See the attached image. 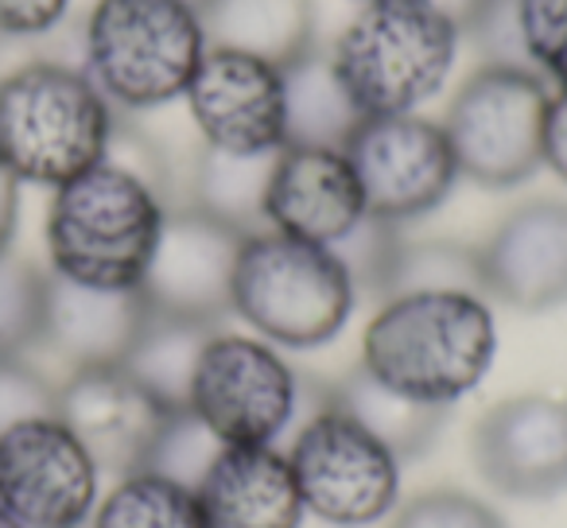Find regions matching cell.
Here are the masks:
<instances>
[{"label":"cell","instance_id":"obj_1","mask_svg":"<svg viewBox=\"0 0 567 528\" xmlns=\"http://www.w3.org/2000/svg\"><path fill=\"white\" fill-rule=\"evenodd\" d=\"M167 210L156 167L110 144L105 159L51 190L48 272L110 292L141 288Z\"/></svg>","mask_w":567,"mask_h":528},{"label":"cell","instance_id":"obj_2","mask_svg":"<svg viewBox=\"0 0 567 528\" xmlns=\"http://www.w3.org/2000/svg\"><path fill=\"white\" fill-rule=\"evenodd\" d=\"M497 358L489 300L466 292L389 296L362 334V370L420 404L451 408Z\"/></svg>","mask_w":567,"mask_h":528},{"label":"cell","instance_id":"obj_3","mask_svg":"<svg viewBox=\"0 0 567 528\" xmlns=\"http://www.w3.org/2000/svg\"><path fill=\"white\" fill-rule=\"evenodd\" d=\"M117 110L82 66L32 59L0 74V159L24 187H63L105 159Z\"/></svg>","mask_w":567,"mask_h":528},{"label":"cell","instance_id":"obj_4","mask_svg":"<svg viewBox=\"0 0 567 528\" xmlns=\"http://www.w3.org/2000/svg\"><path fill=\"white\" fill-rule=\"evenodd\" d=\"M203 55V17L183 0H97L82 28V71L117 113L179 102Z\"/></svg>","mask_w":567,"mask_h":528},{"label":"cell","instance_id":"obj_5","mask_svg":"<svg viewBox=\"0 0 567 528\" xmlns=\"http://www.w3.org/2000/svg\"><path fill=\"white\" fill-rule=\"evenodd\" d=\"M463 32L427 0H373L342 28L331 63L362 117L427 105L451 79Z\"/></svg>","mask_w":567,"mask_h":528},{"label":"cell","instance_id":"obj_6","mask_svg":"<svg viewBox=\"0 0 567 528\" xmlns=\"http://www.w3.org/2000/svg\"><path fill=\"white\" fill-rule=\"evenodd\" d=\"M358 308L354 280L323 245L260 229L241 241L234 315L276 350H316L347 331Z\"/></svg>","mask_w":567,"mask_h":528},{"label":"cell","instance_id":"obj_7","mask_svg":"<svg viewBox=\"0 0 567 528\" xmlns=\"http://www.w3.org/2000/svg\"><path fill=\"white\" fill-rule=\"evenodd\" d=\"M548 86L536 71L478 66L455 94L443 133L458 175L478 187L509 190L544 167Z\"/></svg>","mask_w":567,"mask_h":528},{"label":"cell","instance_id":"obj_8","mask_svg":"<svg viewBox=\"0 0 567 528\" xmlns=\"http://www.w3.org/2000/svg\"><path fill=\"white\" fill-rule=\"evenodd\" d=\"M300 486L303 513L331 528H370L396 509L401 458L331 401L296 427L284 451Z\"/></svg>","mask_w":567,"mask_h":528},{"label":"cell","instance_id":"obj_9","mask_svg":"<svg viewBox=\"0 0 567 528\" xmlns=\"http://www.w3.org/2000/svg\"><path fill=\"white\" fill-rule=\"evenodd\" d=\"M300 373L257 334L214 331L198 358L187 408L226 447H272L300 412Z\"/></svg>","mask_w":567,"mask_h":528},{"label":"cell","instance_id":"obj_10","mask_svg":"<svg viewBox=\"0 0 567 528\" xmlns=\"http://www.w3.org/2000/svg\"><path fill=\"white\" fill-rule=\"evenodd\" d=\"M342 152L362 183L365 214L389 226L440 210L463 179L443 125L420 113L365 117Z\"/></svg>","mask_w":567,"mask_h":528},{"label":"cell","instance_id":"obj_11","mask_svg":"<svg viewBox=\"0 0 567 528\" xmlns=\"http://www.w3.org/2000/svg\"><path fill=\"white\" fill-rule=\"evenodd\" d=\"M102 478L90 451L59 416H35L0 432V509L24 528H90Z\"/></svg>","mask_w":567,"mask_h":528},{"label":"cell","instance_id":"obj_12","mask_svg":"<svg viewBox=\"0 0 567 528\" xmlns=\"http://www.w3.org/2000/svg\"><path fill=\"white\" fill-rule=\"evenodd\" d=\"M241 241L245 234L221 226L195 206L167 210L148 272L141 280L148 308L156 315L218 327L226 315H234V269Z\"/></svg>","mask_w":567,"mask_h":528},{"label":"cell","instance_id":"obj_13","mask_svg":"<svg viewBox=\"0 0 567 528\" xmlns=\"http://www.w3.org/2000/svg\"><path fill=\"white\" fill-rule=\"evenodd\" d=\"M183 102L206 148L229 156H260L284 148L280 66L237 51L206 48Z\"/></svg>","mask_w":567,"mask_h":528},{"label":"cell","instance_id":"obj_14","mask_svg":"<svg viewBox=\"0 0 567 528\" xmlns=\"http://www.w3.org/2000/svg\"><path fill=\"white\" fill-rule=\"evenodd\" d=\"M55 416L90 451L97 470L110 478H125L133 470H144L152 443L172 412L148 389L136 385L121 365H94L59 381Z\"/></svg>","mask_w":567,"mask_h":528},{"label":"cell","instance_id":"obj_15","mask_svg":"<svg viewBox=\"0 0 567 528\" xmlns=\"http://www.w3.org/2000/svg\"><path fill=\"white\" fill-rule=\"evenodd\" d=\"M478 474L505 497H551L567 486V396L525 393L494 404L474 432Z\"/></svg>","mask_w":567,"mask_h":528},{"label":"cell","instance_id":"obj_16","mask_svg":"<svg viewBox=\"0 0 567 528\" xmlns=\"http://www.w3.org/2000/svg\"><path fill=\"white\" fill-rule=\"evenodd\" d=\"M365 218L362 183L342 148L276 152L265 190V226L308 245H339Z\"/></svg>","mask_w":567,"mask_h":528},{"label":"cell","instance_id":"obj_17","mask_svg":"<svg viewBox=\"0 0 567 528\" xmlns=\"http://www.w3.org/2000/svg\"><path fill=\"white\" fill-rule=\"evenodd\" d=\"M486 300L517 311H548L567 303V203H525L478 249Z\"/></svg>","mask_w":567,"mask_h":528},{"label":"cell","instance_id":"obj_18","mask_svg":"<svg viewBox=\"0 0 567 528\" xmlns=\"http://www.w3.org/2000/svg\"><path fill=\"white\" fill-rule=\"evenodd\" d=\"M152 308L141 288L110 292L86 288L48 272V308H43V339L66 370H94V365H121L133 342L141 339Z\"/></svg>","mask_w":567,"mask_h":528},{"label":"cell","instance_id":"obj_19","mask_svg":"<svg viewBox=\"0 0 567 528\" xmlns=\"http://www.w3.org/2000/svg\"><path fill=\"white\" fill-rule=\"evenodd\" d=\"M206 528H300L292 463L272 447H226L195 489Z\"/></svg>","mask_w":567,"mask_h":528},{"label":"cell","instance_id":"obj_20","mask_svg":"<svg viewBox=\"0 0 567 528\" xmlns=\"http://www.w3.org/2000/svg\"><path fill=\"white\" fill-rule=\"evenodd\" d=\"M198 17L206 48L237 51L280 71L316 51L311 0H206Z\"/></svg>","mask_w":567,"mask_h":528},{"label":"cell","instance_id":"obj_21","mask_svg":"<svg viewBox=\"0 0 567 528\" xmlns=\"http://www.w3.org/2000/svg\"><path fill=\"white\" fill-rule=\"evenodd\" d=\"M284 144L292 148H347L362 125V110L350 102L331 51H308L284 66Z\"/></svg>","mask_w":567,"mask_h":528},{"label":"cell","instance_id":"obj_22","mask_svg":"<svg viewBox=\"0 0 567 528\" xmlns=\"http://www.w3.org/2000/svg\"><path fill=\"white\" fill-rule=\"evenodd\" d=\"M331 404L347 412L350 420H358L373 439L385 443L401 463L404 458H420L432 447L451 412L435 408V404H420L412 396L396 393V389L381 385L362 365L354 373H347V381L331 393Z\"/></svg>","mask_w":567,"mask_h":528},{"label":"cell","instance_id":"obj_23","mask_svg":"<svg viewBox=\"0 0 567 528\" xmlns=\"http://www.w3.org/2000/svg\"><path fill=\"white\" fill-rule=\"evenodd\" d=\"M214 331L218 327L210 323H190V319H172L152 311L141 339L133 342V350L121 362V370L141 389H148L167 412H183L190 404V381H195L198 358H203V346L210 342Z\"/></svg>","mask_w":567,"mask_h":528},{"label":"cell","instance_id":"obj_24","mask_svg":"<svg viewBox=\"0 0 567 528\" xmlns=\"http://www.w3.org/2000/svg\"><path fill=\"white\" fill-rule=\"evenodd\" d=\"M276 152L260 156H229V152L206 148L195 159V179H190V206L237 234H260L265 226V190L272 175Z\"/></svg>","mask_w":567,"mask_h":528},{"label":"cell","instance_id":"obj_25","mask_svg":"<svg viewBox=\"0 0 567 528\" xmlns=\"http://www.w3.org/2000/svg\"><path fill=\"white\" fill-rule=\"evenodd\" d=\"M90 528H206L195 489L152 470H133L102 489Z\"/></svg>","mask_w":567,"mask_h":528},{"label":"cell","instance_id":"obj_26","mask_svg":"<svg viewBox=\"0 0 567 528\" xmlns=\"http://www.w3.org/2000/svg\"><path fill=\"white\" fill-rule=\"evenodd\" d=\"M412 292H466L486 300V280H482L478 249L458 241H401L393 277H389V296Z\"/></svg>","mask_w":567,"mask_h":528},{"label":"cell","instance_id":"obj_27","mask_svg":"<svg viewBox=\"0 0 567 528\" xmlns=\"http://www.w3.org/2000/svg\"><path fill=\"white\" fill-rule=\"evenodd\" d=\"M48 272L17 249L0 252V358H24L43 339Z\"/></svg>","mask_w":567,"mask_h":528},{"label":"cell","instance_id":"obj_28","mask_svg":"<svg viewBox=\"0 0 567 528\" xmlns=\"http://www.w3.org/2000/svg\"><path fill=\"white\" fill-rule=\"evenodd\" d=\"M221 451H226V443H221L195 412L183 408V412H172L167 424L159 427L144 470L164 474V478L179 482V486H187V489H198V482L206 478V470H210Z\"/></svg>","mask_w":567,"mask_h":528},{"label":"cell","instance_id":"obj_29","mask_svg":"<svg viewBox=\"0 0 567 528\" xmlns=\"http://www.w3.org/2000/svg\"><path fill=\"white\" fill-rule=\"evenodd\" d=\"M401 226H389V221L365 214L339 245H331V252L342 260L347 277L354 280V292H373L385 300L389 292V277H393L396 252H401Z\"/></svg>","mask_w":567,"mask_h":528},{"label":"cell","instance_id":"obj_30","mask_svg":"<svg viewBox=\"0 0 567 528\" xmlns=\"http://www.w3.org/2000/svg\"><path fill=\"white\" fill-rule=\"evenodd\" d=\"M517 20L533 71L567 86V0H517Z\"/></svg>","mask_w":567,"mask_h":528},{"label":"cell","instance_id":"obj_31","mask_svg":"<svg viewBox=\"0 0 567 528\" xmlns=\"http://www.w3.org/2000/svg\"><path fill=\"white\" fill-rule=\"evenodd\" d=\"M59 381L24 358H0V432L35 416H55Z\"/></svg>","mask_w":567,"mask_h":528},{"label":"cell","instance_id":"obj_32","mask_svg":"<svg viewBox=\"0 0 567 528\" xmlns=\"http://www.w3.org/2000/svg\"><path fill=\"white\" fill-rule=\"evenodd\" d=\"M393 528H505V520L463 489H432L404 505Z\"/></svg>","mask_w":567,"mask_h":528},{"label":"cell","instance_id":"obj_33","mask_svg":"<svg viewBox=\"0 0 567 528\" xmlns=\"http://www.w3.org/2000/svg\"><path fill=\"white\" fill-rule=\"evenodd\" d=\"M463 40H474V48L486 59L482 66H517V71H533L525 40H520L517 0H486L482 17L474 20Z\"/></svg>","mask_w":567,"mask_h":528},{"label":"cell","instance_id":"obj_34","mask_svg":"<svg viewBox=\"0 0 567 528\" xmlns=\"http://www.w3.org/2000/svg\"><path fill=\"white\" fill-rule=\"evenodd\" d=\"M74 0H0V40H43L66 17Z\"/></svg>","mask_w":567,"mask_h":528},{"label":"cell","instance_id":"obj_35","mask_svg":"<svg viewBox=\"0 0 567 528\" xmlns=\"http://www.w3.org/2000/svg\"><path fill=\"white\" fill-rule=\"evenodd\" d=\"M544 167L567 183V86H559L544 117Z\"/></svg>","mask_w":567,"mask_h":528},{"label":"cell","instance_id":"obj_36","mask_svg":"<svg viewBox=\"0 0 567 528\" xmlns=\"http://www.w3.org/2000/svg\"><path fill=\"white\" fill-rule=\"evenodd\" d=\"M20 198H24V183H20L17 172L0 159V252H12V245H17Z\"/></svg>","mask_w":567,"mask_h":528},{"label":"cell","instance_id":"obj_37","mask_svg":"<svg viewBox=\"0 0 567 528\" xmlns=\"http://www.w3.org/2000/svg\"><path fill=\"white\" fill-rule=\"evenodd\" d=\"M427 4H432L435 12H443L463 35L471 32V24L482 17V9H486V0H427Z\"/></svg>","mask_w":567,"mask_h":528},{"label":"cell","instance_id":"obj_38","mask_svg":"<svg viewBox=\"0 0 567 528\" xmlns=\"http://www.w3.org/2000/svg\"><path fill=\"white\" fill-rule=\"evenodd\" d=\"M0 528H24V525H20V520H17V517H9V513L0 509Z\"/></svg>","mask_w":567,"mask_h":528},{"label":"cell","instance_id":"obj_39","mask_svg":"<svg viewBox=\"0 0 567 528\" xmlns=\"http://www.w3.org/2000/svg\"><path fill=\"white\" fill-rule=\"evenodd\" d=\"M183 4H190V9H203L206 0H183Z\"/></svg>","mask_w":567,"mask_h":528},{"label":"cell","instance_id":"obj_40","mask_svg":"<svg viewBox=\"0 0 567 528\" xmlns=\"http://www.w3.org/2000/svg\"><path fill=\"white\" fill-rule=\"evenodd\" d=\"M358 4H373V0H358Z\"/></svg>","mask_w":567,"mask_h":528}]
</instances>
